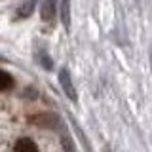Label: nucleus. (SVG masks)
<instances>
[{
	"label": "nucleus",
	"mask_w": 152,
	"mask_h": 152,
	"mask_svg": "<svg viewBox=\"0 0 152 152\" xmlns=\"http://www.w3.org/2000/svg\"><path fill=\"white\" fill-rule=\"evenodd\" d=\"M32 8H34V4H32V2H28L27 6H21V10L17 12V13H19V17H27L28 13H31V10H32Z\"/></svg>",
	"instance_id": "nucleus-6"
},
{
	"label": "nucleus",
	"mask_w": 152,
	"mask_h": 152,
	"mask_svg": "<svg viewBox=\"0 0 152 152\" xmlns=\"http://www.w3.org/2000/svg\"><path fill=\"white\" fill-rule=\"evenodd\" d=\"M69 10H70L69 2H63V4H61V19H63V25H65V27H69V23H70V19H69Z\"/></svg>",
	"instance_id": "nucleus-5"
},
{
	"label": "nucleus",
	"mask_w": 152,
	"mask_h": 152,
	"mask_svg": "<svg viewBox=\"0 0 152 152\" xmlns=\"http://www.w3.org/2000/svg\"><path fill=\"white\" fill-rule=\"evenodd\" d=\"M0 152H44V148L32 135H13L2 142Z\"/></svg>",
	"instance_id": "nucleus-1"
},
{
	"label": "nucleus",
	"mask_w": 152,
	"mask_h": 152,
	"mask_svg": "<svg viewBox=\"0 0 152 152\" xmlns=\"http://www.w3.org/2000/svg\"><path fill=\"white\" fill-rule=\"evenodd\" d=\"M40 15L44 21H51V19L55 17V2H51V0H48L40 6Z\"/></svg>",
	"instance_id": "nucleus-3"
},
{
	"label": "nucleus",
	"mask_w": 152,
	"mask_h": 152,
	"mask_svg": "<svg viewBox=\"0 0 152 152\" xmlns=\"http://www.w3.org/2000/svg\"><path fill=\"white\" fill-rule=\"evenodd\" d=\"M59 82H61V88H63V91L65 95L70 99V101H76V89H74V86L72 82H70V78H69V72H66L65 69H61L59 70Z\"/></svg>",
	"instance_id": "nucleus-2"
},
{
	"label": "nucleus",
	"mask_w": 152,
	"mask_h": 152,
	"mask_svg": "<svg viewBox=\"0 0 152 152\" xmlns=\"http://www.w3.org/2000/svg\"><path fill=\"white\" fill-rule=\"evenodd\" d=\"M13 88V76L0 69V91H10Z\"/></svg>",
	"instance_id": "nucleus-4"
}]
</instances>
